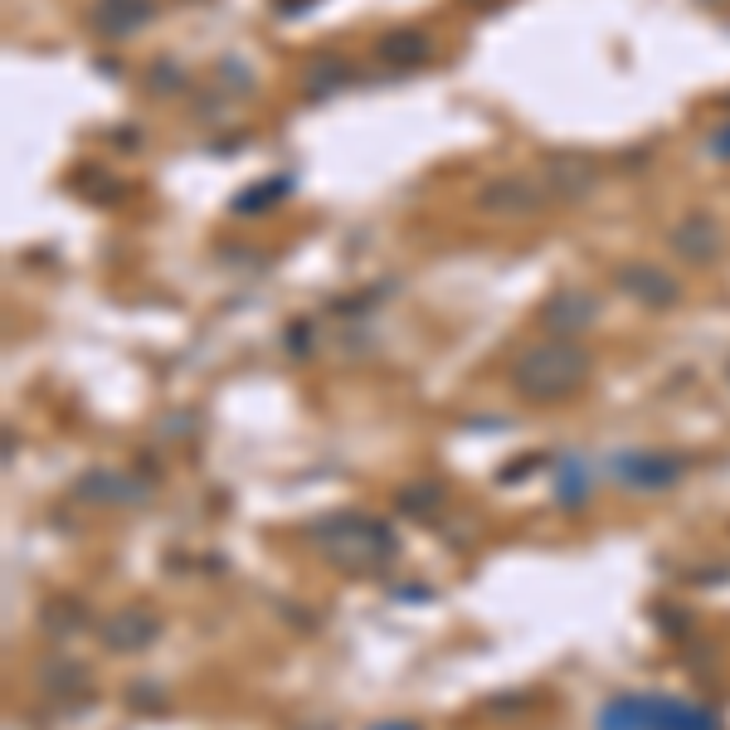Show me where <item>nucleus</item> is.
<instances>
[{
	"mask_svg": "<svg viewBox=\"0 0 730 730\" xmlns=\"http://www.w3.org/2000/svg\"><path fill=\"white\" fill-rule=\"evenodd\" d=\"M599 730H716V716L677 697H619L604 706Z\"/></svg>",
	"mask_w": 730,
	"mask_h": 730,
	"instance_id": "nucleus-1",
	"label": "nucleus"
}]
</instances>
